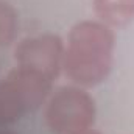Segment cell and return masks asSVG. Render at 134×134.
<instances>
[{
	"label": "cell",
	"instance_id": "obj_1",
	"mask_svg": "<svg viewBox=\"0 0 134 134\" xmlns=\"http://www.w3.org/2000/svg\"><path fill=\"white\" fill-rule=\"evenodd\" d=\"M115 37L111 27L100 20L76 22L67 36L63 70L76 86L94 87L111 73Z\"/></svg>",
	"mask_w": 134,
	"mask_h": 134
},
{
	"label": "cell",
	"instance_id": "obj_4",
	"mask_svg": "<svg viewBox=\"0 0 134 134\" xmlns=\"http://www.w3.org/2000/svg\"><path fill=\"white\" fill-rule=\"evenodd\" d=\"M64 42L58 34L44 33L24 37L14 48V61L55 81L63 70Z\"/></svg>",
	"mask_w": 134,
	"mask_h": 134
},
{
	"label": "cell",
	"instance_id": "obj_7",
	"mask_svg": "<svg viewBox=\"0 0 134 134\" xmlns=\"http://www.w3.org/2000/svg\"><path fill=\"white\" fill-rule=\"evenodd\" d=\"M0 134H17V133H14L11 130H6V128H0Z\"/></svg>",
	"mask_w": 134,
	"mask_h": 134
},
{
	"label": "cell",
	"instance_id": "obj_8",
	"mask_svg": "<svg viewBox=\"0 0 134 134\" xmlns=\"http://www.w3.org/2000/svg\"><path fill=\"white\" fill-rule=\"evenodd\" d=\"M80 134H101V133H98V131H94V130H87V131H83V133H80Z\"/></svg>",
	"mask_w": 134,
	"mask_h": 134
},
{
	"label": "cell",
	"instance_id": "obj_2",
	"mask_svg": "<svg viewBox=\"0 0 134 134\" xmlns=\"http://www.w3.org/2000/svg\"><path fill=\"white\" fill-rule=\"evenodd\" d=\"M53 81L45 75L16 66L0 80V128L19 122L36 111L52 94Z\"/></svg>",
	"mask_w": 134,
	"mask_h": 134
},
{
	"label": "cell",
	"instance_id": "obj_6",
	"mask_svg": "<svg viewBox=\"0 0 134 134\" xmlns=\"http://www.w3.org/2000/svg\"><path fill=\"white\" fill-rule=\"evenodd\" d=\"M19 28L17 13L11 3L0 0V47H6L14 42Z\"/></svg>",
	"mask_w": 134,
	"mask_h": 134
},
{
	"label": "cell",
	"instance_id": "obj_3",
	"mask_svg": "<svg viewBox=\"0 0 134 134\" xmlns=\"http://www.w3.org/2000/svg\"><path fill=\"white\" fill-rule=\"evenodd\" d=\"M95 101L76 84L52 91L44 108V120L52 134H80L95 122Z\"/></svg>",
	"mask_w": 134,
	"mask_h": 134
},
{
	"label": "cell",
	"instance_id": "obj_5",
	"mask_svg": "<svg viewBox=\"0 0 134 134\" xmlns=\"http://www.w3.org/2000/svg\"><path fill=\"white\" fill-rule=\"evenodd\" d=\"M98 20L108 27H125L134 20V0H94Z\"/></svg>",
	"mask_w": 134,
	"mask_h": 134
}]
</instances>
